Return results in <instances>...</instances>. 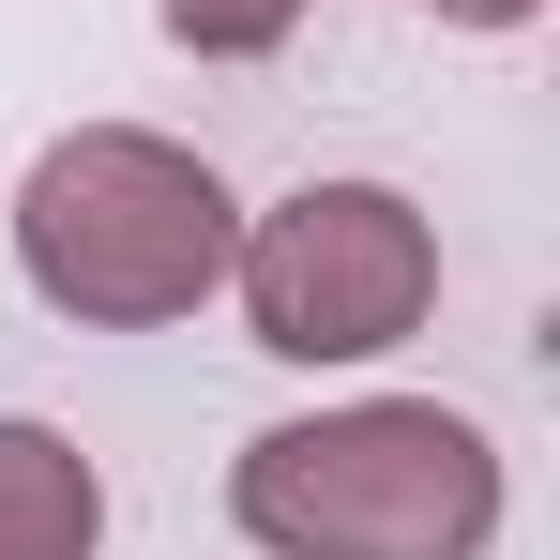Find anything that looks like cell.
<instances>
[{"mask_svg": "<svg viewBox=\"0 0 560 560\" xmlns=\"http://www.w3.org/2000/svg\"><path fill=\"white\" fill-rule=\"evenodd\" d=\"M106 546V485L61 424H0V560H92Z\"/></svg>", "mask_w": 560, "mask_h": 560, "instance_id": "277c9868", "label": "cell"}, {"mask_svg": "<svg viewBox=\"0 0 560 560\" xmlns=\"http://www.w3.org/2000/svg\"><path fill=\"white\" fill-rule=\"evenodd\" d=\"M288 31H303V0H167V46H197V61H258Z\"/></svg>", "mask_w": 560, "mask_h": 560, "instance_id": "5b68a950", "label": "cell"}, {"mask_svg": "<svg viewBox=\"0 0 560 560\" xmlns=\"http://www.w3.org/2000/svg\"><path fill=\"white\" fill-rule=\"evenodd\" d=\"M228 515L273 560H485L500 440L440 394H364L318 424H258L228 455Z\"/></svg>", "mask_w": 560, "mask_h": 560, "instance_id": "6da1fadb", "label": "cell"}, {"mask_svg": "<svg viewBox=\"0 0 560 560\" xmlns=\"http://www.w3.org/2000/svg\"><path fill=\"white\" fill-rule=\"evenodd\" d=\"M424 15H440V31H530L546 0H424Z\"/></svg>", "mask_w": 560, "mask_h": 560, "instance_id": "8992f818", "label": "cell"}, {"mask_svg": "<svg viewBox=\"0 0 560 560\" xmlns=\"http://www.w3.org/2000/svg\"><path fill=\"white\" fill-rule=\"evenodd\" d=\"M228 243L243 212L197 167L183 137H137V121H77L61 152H31L15 183V258L61 318L92 334H152V318H197L228 288Z\"/></svg>", "mask_w": 560, "mask_h": 560, "instance_id": "7a4b0ae2", "label": "cell"}, {"mask_svg": "<svg viewBox=\"0 0 560 560\" xmlns=\"http://www.w3.org/2000/svg\"><path fill=\"white\" fill-rule=\"evenodd\" d=\"M228 288H243L273 364H378L440 303V228L394 183H303L228 243Z\"/></svg>", "mask_w": 560, "mask_h": 560, "instance_id": "3957f363", "label": "cell"}]
</instances>
